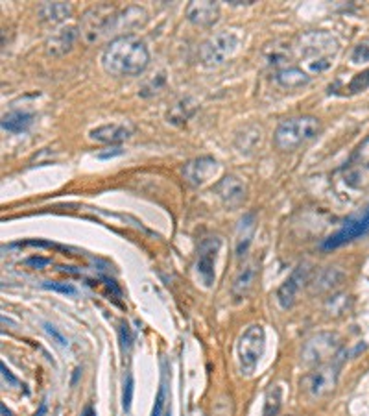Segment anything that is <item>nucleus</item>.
<instances>
[{
    "instance_id": "13",
    "label": "nucleus",
    "mask_w": 369,
    "mask_h": 416,
    "mask_svg": "<svg viewBox=\"0 0 369 416\" xmlns=\"http://www.w3.org/2000/svg\"><path fill=\"white\" fill-rule=\"evenodd\" d=\"M255 280H257V264L249 261L238 270L235 282H233V287H231V294L236 302L240 300H246L249 296V293L255 287Z\"/></svg>"
},
{
    "instance_id": "25",
    "label": "nucleus",
    "mask_w": 369,
    "mask_h": 416,
    "mask_svg": "<svg viewBox=\"0 0 369 416\" xmlns=\"http://www.w3.org/2000/svg\"><path fill=\"white\" fill-rule=\"evenodd\" d=\"M43 287L48 289V291H54V293H62L65 296H74V294L78 293L76 287H74L73 283H62V282H45L43 283Z\"/></svg>"
},
{
    "instance_id": "2",
    "label": "nucleus",
    "mask_w": 369,
    "mask_h": 416,
    "mask_svg": "<svg viewBox=\"0 0 369 416\" xmlns=\"http://www.w3.org/2000/svg\"><path fill=\"white\" fill-rule=\"evenodd\" d=\"M321 124L316 117L303 115V117L286 118L279 124V128L275 129V145L281 150L290 152L294 148L301 147L303 143L310 141L318 135Z\"/></svg>"
},
{
    "instance_id": "5",
    "label": "nucleus",
    "mask_w": 369,
    "mask_h": 416,
    "mask_svg": "<svg viewBox=\"0 0 369 416\" xmlns=\"http://www.w3.org/2000/svg\"><path fill=\"white\" fill-rule=\"evenodd\" d=\"M340 352V341L332 333H318L303 346L301 359L308 366H319L334 361Z\"/></svg>"
},
{
    "instance_id": "3",
    "label": "nucleus",
    "mask_w": 369,
    "mask_h": 416,
    "mask_svg": "<svg viewBox=\"0 0 369 416\" xmlns=\"http://www.w3.org/2000/svg\"><path fill=\"white\" fill-rule=\"evenodd\" d=\"M240 45V35L235 30H220L211 35L200 48V60L209 67L224 65L229 57H233Z\"/></svg>"
},
{
    "instance_id": "27",
    "label": "nucleus",
    "mask_w": 369,
    "mask_h": 416,
    "mask_svg": "<svg viewBox=\"0 0 369 416\" xmlns=\"http://www.w3.org/2000/svg\"><path fill=\"white\" fill-rule=\"evenodd\" d=\"M351 60L352 63L369 62V41H363V43H360L358 46H354Z\"/></svg>"
},
{
    "instance_id": "11",
    "label": "nucleus",
    "mask_w": 369,
    "mask_h": 416,
    "mask_svg": "<svg viewBox=\"0 0 369 416\" xmlns=\"http://www.w3.org/2000/svg\"><path fill=\"white\" fill-rule=\"evenodd\" d=\"M220 165L214 158H209V156H202V158L191 159L189 163L183 167V176L184 180L189 181L191 186L194 187H202L205 186L207 181H211L214 176L218 174Z\"/></svg>"
},
{
    "instance_id": "7",
    "label": "nucleus",
    "mask_w": 369,
    "mask_h": 416,
    "mask_svg": "<svg viewBox=\"0 0 369 416\" xmlns=\"http://www.w3.org/2000/svg\"><path fill=\"white\" fill-rule=\"evenodd\" d=\"M338 370H340V363L338 361H330L325 365H319L316 370L307 377V390L310 398L319 399L329 396L336 388L338 383Z\"/></svg>"
},
{
    "instance_id": "32",
    "label": "nucleus",
    "mask_w": 369,
    "mask_h": 416,
    "mask_svg": "<svg viewBox=\"0 0 369 416\" xmlns=\"http://www.w3.org/2000/svg\"><path fill=\"white\" fill-rule=\"evenodd\" d=\"M50 263V259H39V257H32L28 259V264H34V266H43V264Z\"/></svg>"
},
{
    "instance_id": "8",
    "label": "nucleus",
    "mask_w": 369,
    "mask_h": 416,
    "mask_svg": "<svg viewBox=\"0 0 369 416\" xmlns=\"http://www.w3.org/2000/svg\"><path fill=\"white\" fill-rule=\"evenodd\" d=\"M113 19H115V10L107 4L96 6L85 13L82 19V34L87 39V43H95L111 28Z\"/></svg>"
},
{
    "instance_id": "16",
    "label": "nucleus",
    "mask_w": 369,
    "mask_h": 416,
    "mask_svg": "<svg viewBox=\"0 0 369 416\" xmlns=\"http://www.w3.org/2000/svg\"><path fill=\"white\" fill-rule=\"evenodd\" d=\"M76 37H78V32H76V28H73V26L57 30L56 34L50 37V41H48L46 51H48L50 56H63L65 52H68L73 48Z\"/></svg>"
},
{
    "instance_id": "9",
    "label": "nucleus",
    "mask_w": 369,
    "mask_h": 416,
    "mask_svg": "<svg viewBox=\"0 0 369 416\" xmlns=\"http://www.w3.org/2000/svg\"><path fill=\"white\" fill-rule=\"evenodd\" d=\"M369 231V208L363 211L362 215H358L354 219L347 220L346 224L341 226L340 230L332 233L329 239H325L323 244H321V250H334V248H340L347 242L354 241L358 237L366 235Z\"/></svg>"
},
{
    "instance_id": "24",
    "label": "nucleus",
    "mask_w": 369,
    "mask_h": 416,
    "mask_svg": "<svg viewBox=\"0 0 369 416\" xmlns=\"http://www.w3.org/2000/svg\"><path fill=\"white\" fill-rule=\"evenodd\" d=\"M167 374H162L161 385H159V392L155 398V407H153V415L151 416H162L167 415Z\"/></svg>"
},
{
    "instance_id": "15",
    "label": "nucleus",
    "mask_w": 369,
    "mask_h": 416,
    "mask_svg": "<svg viewBox=\"0 0 369 416\" xmlns=\"http://www.w3.org/2000/svg\"><path fill=\"white\" fill-rule=\"evenodd\" d=\"M220 8L216 2H192L191 6L187 8V17L189 21L198 26H211L213 23H216L218 19Z\"/></svg>"
},
{
    "instance_id": "12",
    "label": "nucleus",
    "mask_w": 369,
    "mask_h": 416,
    "mask_svg": "<svg viewBox=\"0 0 369 416\" xmlns=\"http://www.w3.org/2000/svg\"><path fill=\"white\" fill-rule=\"evenodd\" d=\"M133 135V126L129 123H111L98 126V128L91 129L89 137L91 141L106 143V145H117Z\"/></svg>"
},
{
    "instance_id": "30",
    "label": "nucleus",
    "mask_w": 369,
    "mask_h": 416,
    "mask_svg": "<svg viewBox=\"0 0 369 416\" xmlns=\"http://www.w3.org/2000/svg\"><path fill=\"white\" fill-rule=\"evenodd\" d=\"M120 341H122L124 346H128V348L131 346V341H133V338H131V329H129V326L126 322L120 324Z\"/></svg>"
},
{
    "instance_id": "31",
    "label": "nucleus",
    "mask_w": 369,
    "mask_h": 416,
    "mask_svg": "<svg viewBox=\"0 0 369 416\" xmlns=\"http://www.w3.org/2000/svg\"><path fill=\"white\" fill-rule=\"evenodd\" d=\"M358 159H360L362 167H368L369 169V139L363 143L362 147H360V150H358Z\"/></svg>"
},
{
    "instance_id": "22",
    "label": "nucleus",
    "mask_w": 369,
    "mask_h": 416,
    "mask_svg": "<svg viewBox=\"0 0 369 416\" xmlns=\"http://www.w3.org/2000/svg\"><path fill=\"white\" fill-rule=\"evenodd\" d=\"M264 57H266V62L269 65L283 71V69L290 67L288 65V62H290V46H281L279 43H274V45H269L264 51Z\"/></svg>"
},
{
    "instance_id": "4",
    "label": "nucleus",
    "mask_w": 369,
    "mask_h": 416,
    "mask_svg": "<svg viewBox=\"0 0 369 416\" xmlns=\"http://www.w3.org/2000/svg\"><path fill=\"white\" fill-rule=\"evenodd\" d=\"M264 344H266V337H264L263 326L255 324L242 333L240 338H238V346H236L238 368H240L242 376H252L255 372L258 361L264 354Z\"/></svg>"
},
{
    "instance_id": "29",
    "label": "nucleus",
    "mask_w": 369,
    "mask_h": 416,
    "mask_svg": "<svg viewBox=\"0 0 369 416\" xmlns=\"http://www.w3.org/2000/svg\"><path fill=\"white\" fill-rule=\"evenodd\" d=\"M131 394H133V379H131V376H128L126 385H124V409L126 410H128L129 405H131Z\"/></svg>"
},
{
    "instance_id": "19",
    "label": "nucleus",
    "mask_w": 369,
    "mask_h": 416,
    "mask_svg": "<svg viewBox=\"0 0 369 416\" xmlns=\"http://www.w3.org/2000/svg\"><path fill=\"white\" fill-rule=\"evenodd\" d=\"M34 120V115L26 111H12L2 117V128L12 134H23L30 128V124Z\"/></svg>"
},
{
    "instance_id": "1",
    "label": "nucleus",
    "mask_w": 369,
    "mask_h": 416,
    "mask_svg": "<svg viewBox=\"0 0 369 416\" xmlns=\"http://www.w3.org/2000/svg\"><path fill=\"white\" fill-rule=\"evenodd\" d=\"M150 65V52L144 41L135 35H120L106 46L102 67L111 76H137Z\"/></svg>"
},
{
    "instance_id": "20",
    "label": "nucleus",
    "mask_w": 369,
    "mask_h": 416,
    "mask_svg": "<svg viewBox=\"0 0 369 416\" xmlns=\"http://www.w3.org/2000/svg\"><path fill=\"white\" fill-rule=\"evenodd\" d=\"M303 283V270H297L296 274L292 275L290 280L279 289V293H277V300H279L281 307H285L288 309L292 304H294V300H296V294L299 291Z\"/></svg>"
},
{
    "instance_id": "21",
    "label": "nucleus",
    "mask_w": 369,
    "mask_h": 416,
    "mask_svg": "<svg viewBox=\"0 0 369 416\" xmlns=\"http://www.w3.org/2000/svg\"><path fill=\"white\" fill-rule=\"evenodd\" d=\"M70 12H73V8L68 4H63V2H45L39 8V15L43 17V21H48V23L65 21L70 15Z\"/></svg>"
},
{
    "instance_id": "26",
    "label": "nucleus",
    "mask_w": 369,
    "mask_h": 416,
    "mask_svg": "<svg viewBox=\"0 0 369 416\" xmlns=\"http://www.w3.org/2000/svg\"><path fill=\"white\" fill-rule=\"evenodd\" d=\"M369 87V69L363 71V73L357 74L354 80L349 84V91L351 93H360V91H366Z\"/></svg>"
},
{
    "instance_id": "23",
    "label": "nucleus",
    "mask_w": 369,
    "mask_h": 416,
    "mask_svg": "<svg viewBox=\"0 0 369 416\" xmlns=\"http://www.w3.org/2000/svg\"><path fill=\"white\" fill-rule=\"evenodd\" d=\"M281 399H283V390L279 385H272L266 394V405H264L263 416H275L281 407Z\"/></svg>"
},
{
    "instance_id": "28",
    "label": "nucleus",
    "mask_w": 369,
    "mask_h": 416,
    "mask_svg": "<svg viewBox=\"0 0 369 416\" xmlns=\"http://www.w3.org/2000/svg\"><path fill=\"white\" fill-rule=\"evenodd\" d=\"M45 332L48 333V335H50V337L54 338V341H56V343L59 344V346H63V348H67V346H68L67 337H65V335H63V333L59 332V329H57L56 326H52V324L45 322Z\"/></svg>"
},
{
    "instance_id": "14",
    "label": "nucleus",
    "mask_w": 369,
    "mask_h": 416,
    "mask_svg": "<svg viewBox=\"0 0 369 416\" xmlns=\"http://www.w3.org/2000/svg\"><path fill=\"white\" fill-rule=\"evenodd\" d=\"M214 191L222 198V202L227 204V206H238L246 198V186L238 178H235V176L224 178L218 186L214 187Z\"/></svg>"
},
{
    "instance_id": "33",
    "label": "nucleus",
    "mask_w": 369,
    "mask_h": 416,
    "mask_svg": "<svg viewBox=\"0 0 369 416\" xmlns=\"http://www.w3.org/2000/svg\"><path fill=\"white\" fill-rule=\"evenodd\" d=\"M120 154H122V150H120V148H113L111 152H107V154H98V158L106 159V158H113V156H120Z\"/></svg>"
},
{
    "instance_id": "34",
    "label": "nucleus",
    "mask_w": 369,
    "mask_h": 416,
    "mask_svg": "<svg viewBox=\"0 0 369 416\" xmlns=\"http://www.w3.org/2000/svg\"><path fill=\"white\" fill-rule=\"evenodd\" d=\"M187 416H205V415H203L202 409H192L191 413H189V415H187Z\"/></svg>"
},
{
    "instance_id": "18",
    "label": "nucleus",
    "mask_w": 369,
    "mask_h": 416,
    "mask_svg": "<svg viewBox=\"0 0 369 416\" xmlns=\"http://www.w3.org/2000/svg\"><path fill=\"white\" fill-rule=\"evenodd\" d=\"M253 233H255V217L253 215H246L240 220L238 231H236V255L242 257L247 252V248L252 244Z\"/></svg>"
},
{
    "instance_id": "6",
    "label": "nucleus",
    "mask_w": 369,
    "mask_h": 416,
    "mask_svg": "<svg viewBox=\"0 0 369 416\" xmlns=\"http://www.w3.org/2000/svg\"><path fill=\"white\" fill-rule=\"evenodd\" d=\"M222 239L220 237H205L198 246L196 272L205 287H211L216 278V257H218Z\"/></svg>"
},
{
    "instance_id": "10",
    "label": "nucleus",
    "mask_w": 369,
    "mask_h": 416,
    "mask_svg": "<svg viewBox=\"0 0 369 416\" xmlns=\"http://www.w3.org/2000/svg\"><path fill=\"white\" fill-rule=\"evenodd\" d=\"M338 48L334 37H330L325 32H308L299 37V52L305 60H316V57H330Z\"/></svg>"
},
{
    "instance_id": "17",
    "label": "nucleus",
    "mask_w": 369,
    "mask_h": 416,
    "mask_svg": "<svg viewBox=\"0 0 369 416\" xmlns=\"http://www.w3.org/2000/svg\"><path fill=\"white\" fill-rule=\"evenodd\" d=\"M275 82L285 87V89H296L301 85L310 82V76L307 74V71L301 67H286L283 71H277L275 74Z\"/></svg>"
},
{
    "instance_id": "35",
    "label": "nucleus",
    "mask_w": 369,
    "mask_h": 416,
    "mask_svg": "<svg viewBox=\"0 0 369 416\" xmlns=\"http://www.w3.org/2000/svg\"><path fill=\"white\" fill-rule=\"evenodd\" d=\"M82 416H95V410H93V407H87V409L84 410V415Z\"/></svg>"
}]
</instances>
